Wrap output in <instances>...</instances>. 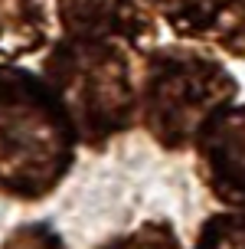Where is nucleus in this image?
Masks as SVG:
<instances>
[{
	"label": "nucleus",
	"mask_w": 245,
	"mask_h": 249,
	"mask_svg": "<svg viewBox=\"0 0 245 249\" xmlns=\"http://www.w3.org/2000/svg\"><path fill=\"white\" fill-rule=\"evenodd\" d=\"M75 128L39 75L0 66V190L39 200L56 190L75 158Z\"/></svg>",
	"instance_id": "f257e3e1"
},
{
	"label": "nucleus",
	"mask_w": 245,
	"mask_h": 249,
	"mask_svg": "<svg viewBox=\"0 0 245 249\" xmlns=\"http://www.w3.org/2000/svg\"><path fill=\"white\" fill-rule=\"evenodd\" d=\"M46 82L62 102L75 138L92 148L134 122L131 59L114 39L62 36L46 59Z\"/></svg>",
	"instance_id": "f03ea898"
},
{
	"label": "nucleus",
	"mask_w": 245,
	"mask_h": 249,
	"mask_svg": "<svg viewBox=\"0 0 245 249\" xmlns=\"http://www.w3.org/2000/svg\"><path fill=\"white\" fill-rule=\"evenodd\" d=\"M232 99L235 82L229 72L193 50H160L147 66L144 122L163 148L190 144Z\"/></svg>",
	"instance_id": "7ed1b4c3"
},
{
	"label": "nucleus",
	"mask_w": 245,
	"mask_h": 249,
	"mask_svg": "<svg viewBox=\"0 0 245 249\" xmlns=\"http://www.w3.org/2000/svg\"><path fill=\"white\" fill-rule=\"evenodd\" d=\"M196 138L209 164L212 190L226 203L245 207V105H226Z\"/></svg>",
	"instance_id": "20e7f679"
},
{
	"label": "nucleus",
	"mask_w": 245,
	"mask_h": 249,
	"mask_svg": "<svg viewBox=\"0 0 245 249\" xmlns=\"http://www.w3.org/2000/svg\"><path fill=\"white\" fill-rule=\"evenodd\" d=\"M56 13L72 39H128L137 43L150 30L144 0H56Z\"/></svg>",
	"instance_id": "39448f33"
},
{
	"label": "nucleus",
	"mask_w": 245,
	"mask_h": 249,
	"mask_svg": "<svg viewBox=\"0 0 245 249\" xmlns=\"http://www.w3.org/2000/svg\"><path fill=\"white\" fill-rule=\"evenodd\" d=\"M160 17L186 36H216L235 43L245 33V0H154Z\"/></svg>",
	"instance_id": "423d86ee"
},
{
	"label": "nucleus",
	"mask_w": 245,
	"mask_h": 249,
	"mask_svg": "<svg viewBox=\"0 0 245 249\" xmlns=\"http://www.w3.org/2000/svg\"><path fill=\"white\" fill-rule=\"evenodd\" d=\"M46 43L43 0H0V56L16 59Z\"/></svg>",
	"instance_id": "0eeeda50"
},
{
	"label": "nucleus",
	"mask_w": 245,
	"mask_h": 249,
	"mask_svg": "<svg viewBox=\"0 0 245 249\" xmlns=\"http://www.w3.org/2000/svg\"><path fill=\"white\" fill-rule=\"evenodd\" d=\"M196 249H245V213H219V216H212L203 226Z\"/></svg>",
	"instance_id": "6e6552de"
},
{
	"label": "nucleus",
	"mask_w": 245,
	"mask_h": 249,
	"mask_svg": "<svg viewBox=\"0 0 245 249\" xmlns=\"http://www.w3.org/2000/svg\"><path fill=\"white\" fill-rule=\"evenodd\" d=\"M105 249H180V243L167 223H147L137 233H124V236L111 239Z\"/></svg>",
	"instance_id": "1a4fd4ad"
},
{
	"label": "nucleus",
	"mask_w": 245,
	"mask_h": 249,
	"mask_svg": "<svg viewBox=\"0 0 245 249\" xmlns=\"http://www.w3.org/2000/svg\"><path fill=\"white\" fill-rule=\"evenodd\" d=\"M0 249H65L62 246V239L43 223H30V226H20V230H13L7 243Z\"/></svg>",
	"instance_id": "9d476101"
}]
</instances>
